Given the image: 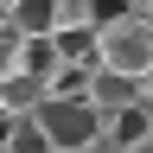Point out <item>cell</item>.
I'll use <instances>...</instances> for the list:
<instances>
[{"label":"cell","mask_w":153,"mask_h":153,"mask_svg":"<svg viewBox=\"0 0 153 153\" xmlns=\"http://www.w3.org/2000/svg\"><path fill=\"white\" fill-rule=\"evenodd\" d=\"M96 45H102V70L128 76V83L153 76V26L140 19V7H115L96 32Z\"/></svg>","instance_id":"6da1fadb"},{"label":"cell","mask_w":153,"mask_h":153,"mask_svg":"<svg viewBox=\"0 0 153 153\" xmlns=\"http://www.w3.org/2000/svg\"><path fill=\"white\" fill-rule=\"evenodd\" d=\"M32 121H38V134H45V147H57V153H83L89 140H102V115H96L89 102L45 96V108H38Z\"/></svg>","instance_id":"7a4b0ae2"},{"label":"cell","mask_w":153,"mask_h":153,"mask_svg":"<svg viewBox=\"0 0 153 153\" xmlns=\"http://www.w3.org/2000/svg\"><path fill=\"white\" fill-rule=\"evenodd\" d=\"M134 102H140V83H128V76H115V70H96V76H89V108L102 115V121L128 115Z\"/></svg>","instance_id":"3957f363"},{"label":"cell","mask_w":153,"mask_h":153,"mask_svg":"<svg viewBox=\"0 0 153 153\" xmlns=\"http://www.w3.org/2000/svg\"><path fill=\"white\" fill-rule=\"evenodd\" d=\"M45 83H32V76H13V83H0V115L7 121H32L38 108H45Z\"/></svg>","instance_id":"277c9868"},{"label":"cell","mask_w":153,"mask_h":153,"mask_svg":"<svg viewBox=\"0 0 153 153\" xmlns=\"http://www.w3.org/2000/svg\"><path fill=\"white\" fill-rule=\"evenodd\" d=\"M13 32L19 38H57V0H13Z\"/></svg>","instance_id":"5b68a950"},{"label":"cell","mask_w":153,"mask_h":153,"mask_svg":"<svg viewBox=\"0 0 153 153\" xmlns=\"http://www.w3.org/2000/svg\"><path fill=\"white\" fill-rule=\"evenodd\" d=\"M64 70V57H57L51 38H26V57H19V76H32V83H45L51 89V76Z\"/></svg>","instance_id":"8992f818"},{"label":"cell","mask_w":153,"mask_h":153,"mask_svg":"<svg viewBox=\"0 0 153 153\" xmlns=\"http://www.w3.org/2000/svg\"><path fill=\"white\" fill-rule=\"evenodd\" d=\"M19 57H26V38L7 26V32H0V83H13V76H19Z\"/></svg>","instance_id":"52a82bcc"},{"label":"cell","mask_w":153,"mask_h":153,"mask_svg":"<svg viewBox=\"0 0 153 153\" xmlns=\"http://www.w3.org/2000/svg\"><path fill=\"white\" fill-rule=\"evenodd\" d=\"M13 26V0H0V32H7Z\"/></svg>","instance_id":"ba28073f"},{"label":"cell","mask_w":153,"mask_h":153,"mask_svg":"<svg viewBox=\"0 0 153 153\" xmlns=\"http://www.w3.org/2000/svg\"><path fill=\"white\" fill-rule=\"evenodd\" d=\"M140 19H147V26H153V0H147V7H140Z\"/></svg>","instance_id":"9c48e42d"}]
</instances>
